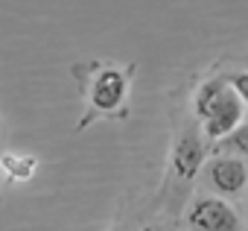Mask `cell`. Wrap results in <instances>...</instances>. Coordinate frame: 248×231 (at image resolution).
Listing matches in <instances>:
<instances>
[{
	"mask_svg": "<svg viewBox=\"0 0 248 231\" xmlns=\"http://www.w3.org/2000/svg\"><path fill=\"white\" fill-rule=\"evenodd\" d=\"M79 76L82 94H85V117L76 129L91 126L93 120H123L129 114V94H132V76L135 65H114V62H91L76 65L73 70Z\"/></svg>",
	"mask_w": 248,
	"mask_h": 231,
	"instance_id": "obj_1",
	"label": "cell"
},
{
	"mask_svg": "<svg viewBox=\"0 0 248 231\" xmlns=\"http://www.w3.org/2000/svg\"><path fill=\"white\" fill-rule=\"evenodd\" d=\"M193 108H196V117H199V132L210 144H222L245 117V102L231 88L228 76L204 79L196 88Z\"/></svg>",
	"mask_w": 248,
	"mask_h": 231,
	"instance_id": "obj_2",
	"label": "cell"
},
{
	"mask_svg": "<svg viewBox=\"0 0 248 231\" xmlns=\"http://www.w3.org/2000/svg\"><path fill=\"white\" fill-rule=\"evenodd\" d=\"M184 222L190 231H245L239 211L225 196H199L187 208Z\"/></svg>",
	"mask_w": 248,
	"mask_h": 231,
	"instance_id": "obj_3",
	"label": "cell"
},
{
	"mask_svg": "<svg viewBox=\"0 0 248 231\" xmlns=\"http://www.w3.org/2000/svg\"><path fill=\"white\" fill-rule=\"evenodd\" d=\"M207 161V149H204V135L199 132V126H190L181 132V138L172 147V173L181 184H190L202 167Z\"/></svg>",
	"mask_w": 248,
	"mask_h": 231,
	"instance_id": "obj_4",
	"label": "cell"
},
{
	"mask_svg": "<svg viewBox=\"0 0 248 231\" xmlns=\"http://www.w3.org/2000/svg\"><path fill=\"white\" fill-rule=\"evenodd\" d=\"M204 179L219 196H236L248 187V161L236 155H216L207 161Z\"/></svg>",
	"mask_w": 248,
	"mask_h": 231,
	"instance_id": "obj_5",
	"label": "cell"
},
{
	"mask_svg": "<svg viewBox=\"0 0 248 231\" xmlns=\"http://www.w3.org/2000/svg\"><path fill=\"white\" fill-rule=\"evenodd\" d=\"M0 170L12 182H30L38 170V158L35 155H15V152H3L0 155Z\"/></svg>",
	"mask_w": 248,
	"mask_h": 231,
	"instance_id": "obj_6",
	"label": "cell"
},
{
	"mask_svg": "<svg viewBox=\"0 0 248 231\" xmlns=\"http://www.w3.org/2000/svg\"><path fill=\"white\" fill-rule=\"evenodd\" d=\"M228 155H236V158H248V123H239L222 144H219Z\"/></svg>",
	"mask_w": 248,
	"mask_h": 231,
	"instance_id": "obj_7",
	"label": "cell"
},
{
	"mask_svg": "<svg viewBox=\"0 0 248 231\" xmlns=\"http://www.w3.org/2000/svg\"><path fill=\"white\" fill-rule=\"evenodd\" d=\"M228 82H231V88L239 94V99H242V102H245V108H248V70L231 73V76H228Z\"/></svg>",
	"mask_w": 248,
	"mask_h": 231,
	"instance_id": "obj_8",
	"label": "cell"
},
{
	"mask_svg": "<svg viewBox=\"0 0 248 231\" xmlns=\"http://www.w3.org/2000/svg\"><path fill=\"white\" fill-rule=\"evenodd\" d=\"M138 231H158L155 225H143V228H138Z\"/></svg>",
	"mask_w": 248,
	"mask_h": 231,
	"instance_id": "obj_9",
	"label": "cell"
}]
</instances>
